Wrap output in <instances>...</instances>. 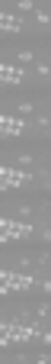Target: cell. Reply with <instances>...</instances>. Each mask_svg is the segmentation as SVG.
I'll return each mask as SVG.
<instances>
[{
    "mask_svg": "<svg viewBox=\"0 0 51 364\" xmlns=\"http://www.w3.org/2000/svg\"><path fill=\"white\" fill-rule=\"evenodd\" d=\"M0 129H4V136H6V139H16V136H38L35 126H32L26 117L13 113V110H6L4 117H0Z\"/></svg>",
    "mask_w": 51,
    "mask_h": 364,
    "instance_id": "cell-1",
    "label": "cell"
},
{
    "mask_svg": "<svg viewBox=\"0 0 51 364\" xmlns=\"http://www.w3.org/2000/svg\"><path fill=\"white\" fill-rule=\"evenodd\" d=\"M0 77H4V84H6V87H19V84L32 81V77H29V71H26L23 65L10 62V58H6V62L0 65Z\"/></svg>",
    "mask_w": 51,
    "mask_h": 364,
    "instance_id": "cell-2",
    "label": "cell"
},
{
    "mask_svg": "<svg viewBox=\"0 0 51 364\" xmlns=\"http://www.w3.org/2000/svg\"><path fill=\"white\" fill-rule=\"evenodd\" d=\"M0 26H4V33H29V26H26V20L19 14H13L10 7L4 10V16H0Z\"/></svg>",
    "mask_w": 51,
    "mask_h": 364,
    "instance_id": "cell-3",
    "label": "cell"
}]
</instances>
